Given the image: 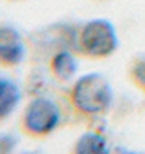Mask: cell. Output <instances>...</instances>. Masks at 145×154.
<instances>
[{
	"instance_id": "1",
	"label": "cell",
	"mask_w": 145,
	"mask_h": 154,
	"mask_svg": "<svg viewBox=\"0 0 145 154\" xmlns=\"http://www.w3.org/2000/svg\"><path fill=\"white\" fill-rule=\"evenodd\" d=\"M114 101L109 81L99 73H86L70 86L69 102L80 117L95 119L105 115Z\"/></svg>"
},
{
	"instance_id": "2",
	"label": "cell",
	"mask_w": 145,
	"mask_h": 154,
	"mask_svg": "<svg viewBox=\"0 0 145 154\" xmlns=\"http://www.w3.org/2000/svg\"><path fill=\"white\" fill-rule=\"evenodd\" d=\"M77 47L88 59H108L119 47L116 28L105 18L90 20L78 31Z\"/></svg>"
},
{
	"instance_id": "3",
	"label": "cell",
	"mask_w": 145,
	"mask_h": 154,
	"mask_svg": "<svg viewBox=\"0 0 145 154\" xmlns=\"http://www.w3.org/2000/svg\"><path fill=\"white\" fill-rule=\"evenodd\" d=\"M59 123V106L52 99L38 96L26 104L20 120V128L30 138H46L56 131Z\"/></svg>"
},
{
	"instance_id": "4",
	"label": "cell",
	"mask_w": 145,
	"mask_h": 154,
	"mask_svg": "<svg viewBox=\"0 0 145 154\" xmlns=\"http://www.w3.org/2000/svg\"><path fill=\"white\" fill-rule=\"evenodd\" d=\"M26 55L23 37L13 26H0V66L13 68L20 65Z\"/></svg>"
},
{
	"instance_id": "5",
	"label": "cell",
	"mask_w": 145,
	"mask_h": 154,
	"mask_svg": "<svg viewBox=\"0 0 145 154\" xmlns=\"http://www.w3.org/2000/svg\"><path fill=\"white\" fill-rule=\"evenodd\" d=\"M109 143L101 133L98 131H85L75 140L70 148V154H111Z\"/></svg>"
},
{
	"instance_id": "6",
	"label": "cell",
	"mask_w": 145,
	"mask_h": 154,
	"mask_svg": "<svg viewBox=\"0 0 145 154\" xmlns=\"http://www.w3.org/2000/svg\"><path fill=\"white\" fill-rule=\"evenodd\" d=\"M21 101V91L10 78L0 75V122L8 119Z\"/></svg>"
},
{
	"instance_id": "7",
	"label": "cell",
	"mask_w": 145,
	"mask_h": 154,
	"mask_svg": "<svg viewBox=\"0 0 145 154\" xmlns=\"http://www.w3.org/2000/svg\"><path fill=\"white\" fill-rule=\"evenodd\" d=\"M49 70H51L52 76L56 78L57 81H69L73 78V75L77 73V60H75V55L72 52L62 51L56 52L54 55L51 57L49 60Z\"/></svg>"
},
{
	"instance_id": "8",
	"label": "cell",
	"mask_w": 145,
	"mask_h": 154,
	"mask_svg": "<svg viewBox=\"0 0 145 154\" xmlns=\"http://www.w3.org/2000/svg\"><path fill=\"white\" fill-rule=\"evenodd\" d=\"M127 75H129V80L132 81V85L140 93L145 94V57H139V59L132 60L129 70H127Z\"/></svg>"
},
{
	"instance_id": "9",
	"label": "cell",
	"mask_w": 145,
	"mask_h": 154,
	"mask_svg": "<svg viewBox=\"0 0 145 154\" xmlns=\"http://www.w3.org/2000/svg\"><path fill=\"white\" fill-rule=\"evenodd\" d=\"M15 138L8 135H2L0 136V154H10L13 151V146H15Z\"/></svg>"
},
{
	"instance_id": "10",
	"label": "cell",
	"mask_w": 145,
	"mask_h": 154,
	"mask_svg": "<svg viewBox=\"0 0 145 154\" xmlns=\"http://www.w3.org/2000/svg\"><path fill=\"white\" fill-rule=\"evenodd\" d=\"M111 154H145V152L132 151V149H127L124 146H116V148H113V152H111Z\"/></svg>"
},
{
	"instance_id": "11",
	"label": "cell",
	"mask_w": 145,
	"mask_h": 154,
	"mask_svg": "<svg viewBox=\"0 0 145 154\" xmlns=\"http://www.w3.org/2000/svg\"><path fill=\"white\" fill-rule=\"evenodd\" d=\"M21 154H43V152H38V151H24Z\"/></svg>"
}]
</instances>
